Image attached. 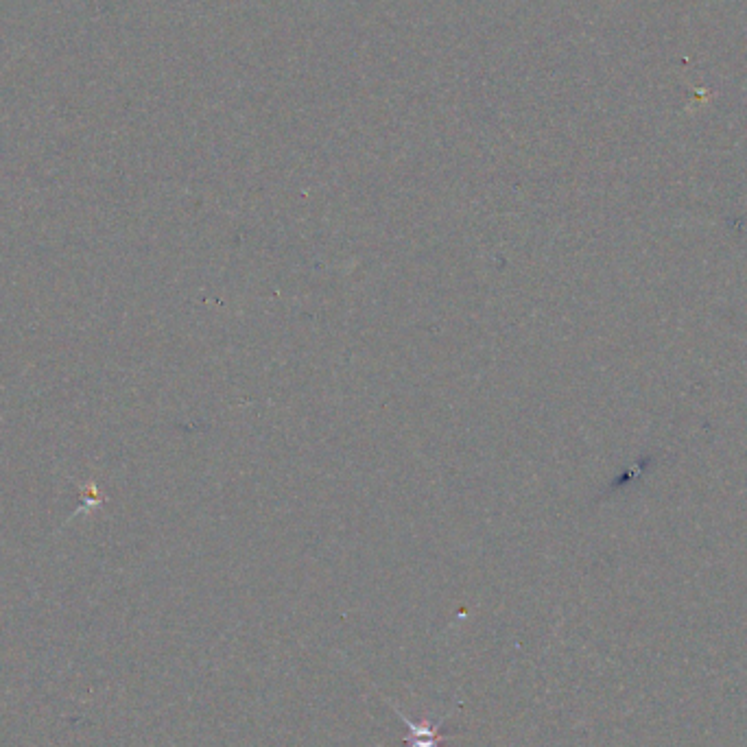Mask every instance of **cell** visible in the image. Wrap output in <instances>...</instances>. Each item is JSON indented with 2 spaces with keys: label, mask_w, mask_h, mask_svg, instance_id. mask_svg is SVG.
<instances>
[{
  "label": "cell",
  "mask_w": 747,
  "mask_h": 747,
  "mask_svg": "<svg viewBox=\"0 0 747 747\" xmlns=\"http://www.w3.org/2000/svg\"><path fill=\"white\" fill-rule=\"evenodd\" d=\"M398 715H400L402 721H405V726H407L411 739H413L409 743V747H440V741L448 739V737H442V734H437V732H440V728L444 726V721H424L418 726V723H413L411 719H407V715H402L400 710H398Z\"/></svg>",
  "instance_id": "obj_1"
}]
</instances>
